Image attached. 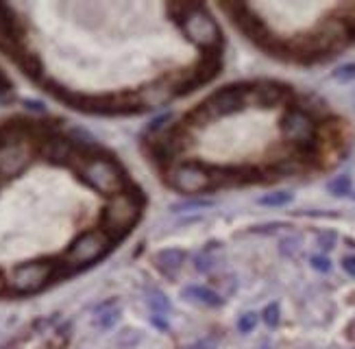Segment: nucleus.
I'll return each instance as SVG.
<instances>
[{"instance_id": "1", "label": "nucleus", "mask_w": 355, "mask_h": 349, "mask_svg": "<svg viewBox=\"0 0 355 349\" xmlns=\"http://www.w3.org/2000/svg\"><path fill=\"white\" fill-rule=\"evenodd\" d=\"M185 18H183V31L190 35L196 44L205 49L218 46L220 44V31L216 22L203 11V7H183Z\"/></svg>"}, {"instance_id": "2", "label": "nucleus", "mask_w": 355, "mask_h": 349, "mask_svg": "<svg viewBox=\"0 0 355 349\" xmlns=\"http://www.w3.org/2000/svg\"><path fill=\"white\" fill-rule=\"evenodd\" d=\"M112 238L105 232H87L83 234L66 253V264L70 266H83L98 260V257L110 249Z\"/></svg>"}, {"instance_id": "3", "label": "nucleus", "mask_w": 355, "mask_h": 349, "mask_svg": "<svg viewBox=\"0 0 355 349\" xmlns=\"http://www.w3.org/2000/svg\"><path fill=\"white\" fill-rule=\"evenodd\" d=\"M137 212H140L137 199H133L131 194H116L105 210V234L110 236L112 232H127L137 219Z\"/></svg>"}, {"instance_id": "4", "label": "nucleus", "mask_w": 355, "mask_h": 349, "mask_svg": "<svg viewBox=\"0 0 355 349\" xmlns=\"http://www.w3.org/2000/svg\"><path fill=\"white\" fill-rule=\"evenodd\" d=\"M81 177L87 181L92 188H96L98 192H116L122 184V177L116 169V164L110 160H87L81 166Z\"/></svg>"}, {"instance_id": "5", "label": "nucleus", "mask_w": 355, "mask_h": 349, "mask_svg": "<svg viewBox=\"0 0 355 349\" xmlns=\"http://www.w3.org/2000/svg\"><path fill=\"white\" fill-rule=\"evenodd\" d=\"M284 135L301 146L305 153L307 151H314V135H316V125L312 116L305 110H290L284 118Z\"/></svg>"}, {"instance_id": "6", "label": "nucleus", "mask_w": 355, "mask_h": 349, "mask_svg": "<svg viewBox=\"0 0 355 349\" xmlns=\"http://www.w3.org/2000/svg\"><path fill=\"white\" fill-rule=\"evenodd\" d=\"M53 273H55L53 264H37V262L22 264V266H18L13 271L9 284H11V288L15 293H22V295L35 293L53 278Z\"/></svg>"}, {"instance_id": "7", "label": "nucleus", "mask_w": 355, "mask_h": 349, "mask_svg": "<svg viewBox=\"0 0 355 349\" xmlns=\"http://www.w3.org/2000/svg\"><path fill=\"white\" fill-rule=\"evenodd\" d=\"M173 184L181 192L194 194V192H200V190H205L209 186V177H207V173L203 169H200V166L188 164V166H181V169L175 171Z\"/></svg>"}, {"instance_id": "8", "label": "nucleus", "mask_w": 355, "mask_h": 349, "mask_svg": "<svg viewBox=\"0 0 355 349\" xmlns=\"http://www.w3.org/2000/svg\"><path fill=\"white\" fill-rule=\"evenodd\" d=\"M183 260H185V253L181 249H166V251H162L157 255V264L164 271H168V269H171V271L179 269L183 264Z\"/></svg>"}, {"instance_id": "9", "label": "nucleus", "mask_w": 355, "mask_h": 349, "mask_svg": "<svg viewBox=\"0 0 355 349\" xmlns=\"http://www.w3.org/2000/svg\"><path fill=\"white\" fill-rule=\"evenodd\" d=\"M185 295H188V297H196L198 301L209 303V306H218V303H220V297L216 295V293H211L209 288L190 286V288H185Z\"/></svg>"}, {"instance_id": "10", "label": "nucleus", "mask_w": 355, "mask_h": 349, "mask_svg": "<svg viewBox=\"0 0 355 349\" xmlns=\"http://www.w3.org/2000/svg\"><path fill=\"white\" fill-rule=\"evenodd\" d=\"M290 201H292V194L290 192H272V194H264L257 203L259 205H266V207H284Z\"/></svg>"}, {"instance_id": "11", "label": "nucleus", "mask_w": 355, "mask_h": 349, "mask_svg": "<svg viewBox=\"0 0 355 349\" xmlns=\"http://www.w3.org/2000/svg\"><path fill=\"white\" fill-rule=\"evenodd\" d=\"M329 192L336 196H345L351 192V179L349 177H336L334 181H329Z\"/></svg>"}, {"instance_id": "12", "label": "nucleus", "mask_w": 355, "mask_h": 349, "mask_svg": "<svg viewBox=\"0 0 355 349\" xmlns=\"http://www.w3.org/2000/svg\"><path fill=\"white\" fill-rule=\"evenodd\" d=\"M334 77H336L338 81H351V79H355V66H353V64H349V66L338 68Z\"/></svg>"}, {"instance_id": "13", "label": "nucleus", "mask_w": 355, "mask_h": 349, "mask_svg": "<svg viewBox=\"0 0 355 349\" xmlns=\"http://www.w3.org/2000/svg\"><path fill=\"white\" fill-rule=\"evenodd\" d=\"M312 266H314L316 271L327 273V271H329V260H327L325 255H314V257H312Z\"/></svg>"}, {"instance_id": "14", "label": "nucleus", "mask_w": 355, "mask_h": 349, "mask_svg": "<svg viewBox=\"0 0 355 349\" xmlns=\"http://www.w3.org/2000/svg\"><path fill=\"white\" fill-rule=\"evenodd\" d=\"M242 332H251L253 327H255V314H244L242 318H240V325H238Z\"/></svg>"}, {"instance_id": "15", "label": "nucleus", "mask_w": 355, "mask_h": 349, "mask_svg": "<svg viewBox=\"0 0 355 349\" xmlns=\"http://www.w3.org/2000/svg\"><path fill=\"white\" fill-rule=\"evenodd\" d=\"M334 242H336V234H334V232H327V234H322V236L318 238V245H320L322 249H331V247H334Z\"/></svg>"}, {"instance_id": "16", "label": "nucleus", "mask_w": 355, "mask_h": 349, "mask_svg": "<svg viewBox=\"0 0 355 349\" xmlns=\"http://www.w3.org/2000/svg\"><path fill=\"white\" fill-rule=\"evenodd\" d=\"M277 314H279V308H277V303H272V306L266 308L264 318H266V323H268V325H275V323H277Z\"/></svg>"}, {"instance_id": "17", "label": "nucleus", "mask_w": 355, "mask_h": 349, "mask_svg": "<svg viewBox=\"0 0 355 349\" xmlns=\"http://www.w3.org/2000/svg\"><path fill=\"white\" fill-rule=\"evenodd\" d=\"M343 269L349 273L351 278H355V255H349V257H345V260H343Z\"/></svg>"}, {"instance_id": "18", "label": "nucleus", "mask_w": 355, "mask_h": 349, "mask_svg": "<svg viewBox=\"0 0 355 349\" xmlns=\"http://www.w3.org/2000/svg\"><path fill=\"white\" fill-rule=\"evenodd\" d=\"M153 306H155L157 310H166L168 308V301H164V295L162 293H155V299H150Z\"/></svg>"}, {"instance_id": "19", "label": "nucleus", "mask_w": 355, "mask_h": 349, "mask_svg": "<svg viewBox=\"0 0 355 349\" xmlns=\"http://www.w3.org/2000/svg\"><path fill=\"white\" fill-rule=\"evenodd\" d=\"M0 291H3V278H0Z\"/></svg>"}]
</instances>
